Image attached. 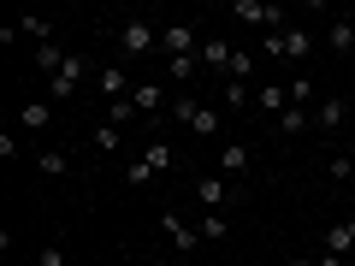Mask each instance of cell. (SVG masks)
I'll return each instance as SVG.
<instances>
[{
	"label": "cell",
	"instance_id": "cell-1",
	"mask_svg": "<svg viewBox=\"0 0 355 266\" xmlns=\"http://www.w3.org/2000/svg\"><path fill=\"white\" fill-rule=\"evenodd\" d=\"M172 118L190 130V136H219V113H214V107H202L196 95H172Z\"/></svg>",
	"mask_w": 355,
	"mask_h": 266
},
{
	"label": "cell",
	"instance_id": "cell-2",
	"mask_svg": "<svg viewBox=\"0 0 355 266\" xmlns=\"http://www.w3.org/2000/svg\"><path fill=\"white\" fill-rule=\"evenodd\" d=\"M160 48V30H154V18H125L119 24V53L125 60H142V53Z\"/></svg>",
	"mask_w": 355,
	"mask_h": 266
},
{
	"label": "cell",
	"instance_id": "cell-3",
	"mask_svg": "<svg viewBox=\"0 0 355 266\" xmlns=\"http://www.w3.org/2000/svg\"><path fill=\"white\" fill-rule=\"evenodd\" d=\"M83 77H89V60H83V53H71V60H65V71H60V77H48V101H53V107H65V101L77 95V83H83Z\"/></svg>",
	"mask_w": 355,
	"mask_h": 266
},
{
	"label": "cell",
	"instance_id": "cell-4",
	"mask_svg": "<svg viewBox=\"0 0 355 266\" xmlns=\"http://www.w3.org/2000/svg\"><path fill=\"white\" fill-rule=\"evenodd\" d=\"M160 231H166V242H172L178 254H196V249H202V231H196V225H184V219L172 213V207L160 213Z\"/></svg>",
	"mask_w": 355,
	"mask_h": 266
},
{
	"label": "cell",
	"instance_id": "cell-5",
	"mask_svg": "<svg viewBox=\"0 0 355 266\" xmlns=\"http://www.w3.org/2000/svg\"><path fill=\"white\" fill-rule=\"evenodd\" d=\"M130 101H137V113H172V89L148 77V83H137V89H130Z\"/></svg>",
	"mask_w": 355,
	"mask_h": 266
},
{
	"label": "cell",
	"instance_id": "cell-6",
	"mask_svg": "<svg viewBox=\"0 0 355 266\" xmlns=\"http://www.w3.org/2000/svg\"><path fill=\"white\" fill-rule=\"evenodd\" d=\"M160 53H166V60L196 53V24H160Z\"/></svg>",
	"mask_w": 355,
	"mask_h": 266
},
{
	"label": "cell",
	"instance_id": "cell-7",
	"mask_svg": "<svg viewBox=\"0 0 355 266\" xmlns=\"http://www.w3.org/2000/svg\"><path fill=\"white\" fill-rule=\"evenodd\" d=\"M196 195H202L207 213H225V202H231V190H225V177H219V172H202V177H196Z\"/></svg>",
	"mask_w": 355,
	"mask_h": 266
},
{
	"label": "cell",
	"instance_id": "cell-8",
	"mask_svg": "<svg viewBox=\"0 0 355 266\" xmlns=\"http://www.w3.org/2000/svg\"><path fill=\"white\" fill-rule=\"evenodd\" d=\"M95 83H101V95H107V101H125L130 89H137L125 65H101V71H95Z\"/></svg>",
	"mask_w": 355,
	"mask_h": 266
},
{
	"label": "cell",
	"instance_id": "cell-9",
	"mask_svg": "<svg viewBox=\"0 0 355 266\" xmlns=\"http://www.w3.org/2000/svg\"><path fill=\"white\" fill-rule=\"evenodd\" d=\"M343 118H349L343 95H326V101H314V130H343Z\"/></svg>",
	"mask_w": 355,
	"mask_h": 266
},
{
	"label": "cell",
	"instance_id": "cell-10",
	"mask_svg": "<svg viewBox=\"0 0 355 266\" xmlns=\"http://www.w3.org/2000/svg\"><path fill=\"white\" fill-rule=\"evenodd\" d=\"M254 107H261V113H291V89H284V83H261V89H254Z\"/></svg>",
	"mask_w": 355,
	"mask_h": 266
},
{
	"label": "cell",
	"instance_id": "cell-11",
	"mask_svg": "<svg viewBox=\"0 0 355 266\" xmlns=\"http://www.w3.org/2000/svg\"><path fill=\"white\" fill-rule=\"evenodd\" d=\"M18 125H24V130H48L53 125V101H48V95H42V101H24V107H18Z\"/></svg>",
	"mask_w": 355,
	"mask_h": 266
},
{
	"label": "cell",
	"instance_id": "cell-12",
	"mask_svg": "<svg viewBox=\"0 0 355 266\" xmlns=\"http://www.w3.org/2000/svg\"><path fill=\"white\" fill-rule=\"evenodd\" d=\"M249 172V148H243V142H225V148H219V177H243Z\"/></svg>",
	"mask_w": 355,
	"mask_h": 266
},
{
	"label": "cell",
	"instance_id": "cell-13",
	"mask_svg": "<svg viewBox=\"0 0 355 266\" xmlns=\"http://www.w3.org/2000/svg\"><path fill=\"white\" fill-rule=\"evenodd\" d=\"M231 53H237V48H231L225 36H207V42H202V65H219V71H225V65H231Z\"/></svg>",
	"mask_w": 355,
	"mask_h": 266
},
{
	"label": "cell",
	"instance_id": "cell-14",
	"mask_svg": "<svg viewBox=\"0 0 355 266\" xmlns=\"http://www.w3.org/2000/svg\"><path fill=\"white\" fill-rule=\"evenodd\" d=\"M36 172H42V177H65V172H71L65 148H42V154H36Z\"/></svg>",
	"mask_w": 355,
	"mask_h": 266
},
{
	"label": "cell",
	"instance_id": "cell-15",
	"mask_svg": "<svg viewBox=\"0 0 355 266\" xmlns=\"http://www.w3.org/2000/svg\"><path fill=\"white\" fill-rule=\"evenodd\" d=\"M196 71H202V53H178V60H166V77H172V83H190Z\"/></svg>",
	"mask_w": 355,
	"mask_h": 266
},
{
	"label": "cell",
	"instance_id": "cell-16",
	"mask_svg": "<svg viewBox=\"0 0 355 266\" xmlns=\"http://www.w3.org/2000/svg\"><path fill=\"white\" fill-rule=\"evenodd\" d=\"M308 125H314V107H291V113L279 118V130H284V136H302Z\"/></svg>",
	"mask_w": 355,
	"mask_h": 266
},
{
	"label": "cell",
	"instance_id": "cell-17",
	"mask_svg": "<svg viewBox=\"0 0 355 266\" xmlns=\"http://www.w3.org/2000/svg\"><path fill=\"white\" fill-rule=\"evenodd\" d=\"M142 160H148L154 172H172V166H178V154H172V142H148V148H142Z\"/></svg>",
	"mask_w": 355,
	"mask_h": 266
},
{
	"label": "cell",
	"instance_id": "cell-18",
	"mask_svg": "<svg viewBox=\"0 0 355 266\" xmlns=\"http://www.w3.org/2000/svg\"><path fill=\"white\" fill-rule=\"evenodd\" d=\"M65 60H71V53H60L53 42H42V48H36V65H42L48 77H60V71H65Z\"/></svg>",
	"mask_w": 355,
	"mask_h": 266
},
{
	"label": "cell",
	"instance_id": "cell-19",
	"mask_svg": "<svg viewBox=\"0 0 355 266\" xmlns=\"http://www.w3.org/2000/svg\"><path fill=\"white\" fill-rule=\"evenodd\" d=\"M18 30H24V36L36 42V48H42V42H53V24H48V18H36V12H24V18H18Z\"/></svg>",
	"mask_w": 355,
	"mask_h": 266
},
{
	"label": "cell",
	"instance_id": "cell-20",
	"mask_svg": "<svg viewBox=\"0 0 355 266\" xmlns=\"http://www.w3.org/2000/svg\"><path fill=\"white\" fill-rule=\"evenodd\" d=\"M326 42H331L338 53H355V24H349V18H338V24L326 30Z\"/></svg>",
	"mask_w": 355,
	"mask_h": 266
},
{
	"label": "cell",
	"instance_id": "cell-21",
	"mask_svg": "<svg viewBox=\"0 0 355 266\" xmlns=\"http://www.w3.org/2000/svg\"><path fill=\"white\" fill-rule=\"evenodd\" d=\"M154 177H160V172H154L148 160H130V166H125V184H130V190H142V184H154Z\"/></svg>",
	"mask_w": 355,
	"mask_h": 266
},
{
	"label": "cell",
	"instance_id": "cell-22",
	"mask_svg": "<svg viewBox=\"0 0 355 266\" xmlns=\"http://www.w3.org/2000/svg\"><path fill=\"white\" fill-rule=\"evenodd\" d=\"M95 148H101V154H119V148H125L119 125H95Z\"/></svg>",
	"mask_w": 355,
	"mask_h": 266
},
{
	"label": "cell",
	"instance_id": "cell-23",
	"mask_svg": "<svg viewBox=\"0 0 355 266\" xmlns=\"http://www.w3.org/2000/svg\"><path fill=\"white\" fill-rule=\"evenodd\" d=\"M196 231H202L207 242H219V237L231 231V219H225V213H202V225H196Z\"/></svg>",
	"mask_w": 355,
	"mask_h": 266
},
{
	"label": "cell",
	"instance_id": "cell-24",
	"mask_svg": "<svg viewBox=\"0 0 355 266\" xmlns=\"http://www.w3.org/2000/svg\"><path fill=\"white\" fill-rule=\"evenodd\" d=\"M349 249H355L349 225H331V231H326V254H349Z\"/></svg>",
	"mask_w": 355,
	"mask_h": 266
},
{
	"label": "cell",
	"instance_id": "cell-25",
	"mask_svg": "<svg viewBox=\"0 0 355 266\" xmlns=\"http://www.w3.org/2000/svg\"><path fill=\"white\" fill-rule=\"evenodd\" d=\"M125 118H137V101H130V95L125 101H107V125H125Z\"/></svg>",
	"mask_w": 355,
	"mask_h": 266
},
{
	"label": "cell",
	"instance_id": "cell-26",
	"mask_svg": "<svg viewBox=\"0 0 355 266\" xmlns=\"http://www.w3.org/2000/svg\"><path fill=\"white\" fill-rule=\"evenodd\" d=\"M291 107H314V83H308V77L291 83Z\"/></svg>",
	"mask_w": 355,
	"mask_h": 266
},
{
	"label": "cell",
	"instance_id": "cell-27",
	"mask_svg": "<svg viewBox=\"0 0 355 266\" xmlns=\"http://www.w3.org/2000/svg\"><path fill=\"white\" fill-rule=\"evenodd\" d=\"M225 107L243 113V107H249V83H225Z\"/></svg>",
	"mask_w": 355,
	"mask_h": 266
},
{
	"label": "cell",
	"instance_id": "cell-28",
	"mask_svg": "<svg viewBox=\"0 0 355 266\" xmlns=\"http://www.w3.org/2000/svg\"><path fill=\"white\" fill-rule=\"evenodd\" d=\"M225 77H231V83H243V77H249V53H243V48L231 53V65H225Z\"/></svg>",
	"mask_w": 355,
	"mask_h": 266
},
{
	"label": "cell",
	"instance_id": "cell-29",
	"mask_svg": "<svg viewBox=\"0 0 355 266\" xmlns=\"http://www.w3.org/2000/svg\"><path fill=\"white\" fill-rule=\"evenodd\" d=\"M36 266H65V249H60V242H48V249H36Z\"/></svg>",
	"mask_w": 355,
	"mask_h": 266
},
{
	"label": "cell",
	"instance_id": "cell-30",
	"mask_svg": "<svg viewBox=\"0 0 355 266\" xmlns=\"http://www.w3.org/2000/svg\"><path fill=\"white\" fill-rule=\"evenodd\" d=\"M326 172H331V177H338V184H343V177H355V160H343V154H338V160H331Z\"/></svg>",
	"mask_w": 355,
	"mask_h": 266
},
{
	"label": "cell",
	"instance_id": "cell-31",
	"mask_svg": "<svg viewBox=\"0 0 355 266\" xmlns=\"http://www.w3.org/2000/svg\"><path fill=\"white\" fill-rule=\"evenodd\" d=\"M314 266H343V260H338V254H314Z\"/></svg>",
	"mask_w": 355,
	"mask_h": 266
},
{
	"label": "cell",
	"instance_id": "cell-32",
	"mask_svg": "<svg viewBox=\"0 0 355 266\" xmlns=\"http://www.w3.org/2000/svg\"><path fill=\"white\" fill-rule=\"evenodd\" d=\"M291 266H314V260H308V254H296V260H291Z\"/></svg>",
	"mask_w": 355,
	"mask_h": 266
},
{
	"label": "cell",
	"instance_id": "cell-33",
	"mask_svg": "<svg viewBox=\"0 0 355 266\" xmlns=\"http://www.w3.org/2000/svg\"><path fill=\"white\" fill-rule=\"evenodd\" d=\"M343 225H349V237H355V213H349V219H343Z\"/></svg>",
	"mask_w": 355,
	"mask_h": 266
},
{
	"label": "cell",
	"instance_id": "cell-34",
	"mask_svg": "<svg viewBox=\"0 0 355 266\" xmlns=\"http://www.w3.org/2000/svg\"><path fill=\"white\" fill-rule=\"evenodd\" d=\"M148 266H172V260H148Z\"/></svg>",
	"mask_w": 355,
	"mask_h": 266
},
{
	"label": "cell",
	"instance_id": "cell-35",
	"mask_svg": "<svg viewBox=\"0 0 355 266\" xmlns=\"http://www.w3.org/2000/svg\"><path fill=\"white\" fill-rule=\"evenodd\" d=\"M349 160H355V142H349Z\"/></svg>",
	"mask_w": 355,
	"mask_h": 266
}]
</instances>
